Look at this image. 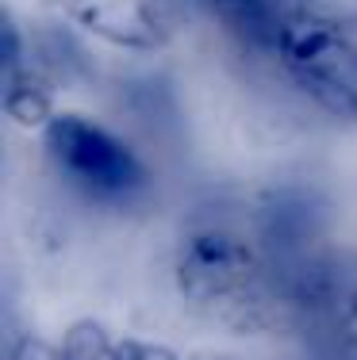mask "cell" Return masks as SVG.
<instances>
[{
	"label": "cell",
	"mask_w": 357,
	"mask_h": 360,
	"mask_svg": "<svg viewBox=\"0 0 357 360\" xmlns=\"http://www.w3.org/2000/svg\"><path fill=\"white\" fill-rule=\"evenodd\" d=\"M173 276L200 319L231 333L288 330V280L258 238L231 226H200L177 245Z\"/></svg>",
	"instance_id": "obj_1"
},
{
	"label": "cell",
	"mask_w": 357,
	"mask_h": 360,
	"mask_svg": "<svg viewBox=\"0 0 357 360\" xmlns=\"http://www.w3.org/2000/svg\"><path fill=\"white\" fill-rule=\"evenodd\" d=\"M273 58L315 108L357 123V12L300 0L280 27Z\"/></svg>",
	"instance_id": "obj_2"
},
{
	"label": "cell",
	"mask_w": 357,
	"mask_h": 360,
	"mask_svg": "<svg viewBox=\"0 0 357 360\" xmlns=\"http://www.w3.org/2000/svg\"><path fill=\"white\" fill-rule=\"evenodd\" d=\"M288 330L311 360H357V250L322 245L288 276Z\"/></svg>",
	"instance_id": "obj_3"
},
{
	"label": "cell",
	"mask_w": 357,
	"mask_h": 360,
	"mask_svg": "<svg viewBox=\"0 0 357 360\" xmlns=\"http://www.w3.org/2000/svg\"><path fill=\"white\" fill-rule=\"evenodd\" d=\"M46 158L70 188L104 207H134L150 192V169L123 139L77 111H54L42 127Z\"/></svg>",
	"instance_id": "obj_4"
},
{
	"label": "cell",
	"mask_w": 357,
	"mask_h": 360,
	"mask_svg": "<svg viewBox=\"0 0 357 360\" xmlns=\"http://www.w3.org/2000/svg\"><path fill=\"white\" fill-rule=\"evenodd\" d=\"M253 238L288 280L308 257L327 245V203L311 184H280L258 203Z\"/></svg>",
	"instance_id": "obj_5"
},
{
	"label": "cell",
	"mask_w": 357,
	"mask_h": 360,
	"mask_svg": "<svg viewBox=\"0 0 357 360\" xmlns=\"http://www.w3.org/2000/svg\"><path fill=\"white\" fill-rule=\"evenodd\" d=\"M65 20H73L92 39L123 50H161L173 35L161 0H54Z\"/></svg>",
	"instance_id": "obj_6"
},
{
	"label": "cell",
	"mask_w": 357,
	"mask_h": 360,
	"mask_svg": "<svg viewBox=\"0 0 357 360\" xmlns=\"http://www.w3.org/2000/svg\"><path fill=\"white\" fill-rule=\"evenodd\" d=\"M4 35V81H0V104L4 115L15 119L20 127H46L54 119V96H50V81L35 62V54L23 42L20 23L12 20V12H4L0 23Z\"/></svg>",
	"instance_id": "obj_7"
},
{
	"label": "cell",
	"mask_w": 357,
	"mask_h": 360,
	"mask_svg": "<svg viewBox=\"0 0 357 360\" xmlns=\"http://www.w3.org/2000/svg\"><path fill=\"white\" fill-rule=\"evenodd\" d=\"M196 4L208 8L211 20L223 23V31L234 35L242 46L273 54L280 27L300 0H196Z\"/></svg>",
	"instance_id": "obj_8"
},
{
	"label": "cell",
	"mask_w": 357,
	"mask_h": 360,
	"mask_svg": "<svg viewBox=\"0 0 357 360\" xmlns=\"http://www.w3.org/2000/svg\"><path fill=\"white\" fill-rule=\"evenodd\" d=\"M62 360H119V341H112V333L100 322L81 319L65 330Z\"/></svg>",
	"instance_id": "obj_9"
},
{
	"label": "cell",
	"mask_w": 357,
	"mask_h": 360,
	"mask_svg": "<svg viewBox=\"0 0 357 360\" xmlns=\"http://www.w3.org/2000/svg\"><path fill=\"white\" fill-rule=\"evenodd\" d=\"M119 360H177V353L165 349V345H158V341L123 338L119 341Z\"/></svg>",
	"instance_id": "obj_10"
},
{
	"label": "cell",
	"mask_w": 357,
	"mask_h": 360,
	"mask_svg": "<svg viewBox=\"0 0 357 360\" xmlns=\"http://www.w3.org/2000/svg\"><path fill=\"white\" fill-rule=\"evenodd\" d=\"M4 360H62V353H54L42 338H23V341H15V345L8 349Z\"/></svg>",
	"instance_id": "obj_11"
},
{
	"label": "cell",
	"mask_w": 357,
	"mask_h": 360,
	"mask_svg": "<svg viewBox=\"0 0 357 360\" xmlns=\"http://www.w3.org/2000/svg\"><path fill=\"white\" fill-rule=\"evenodd\" d=\"M196 360H227V356H196Z\"/></svg>",
	"instance_id": "obj_12"
},
{
	"label": "cell",
	"mask_w": 357,
	"mask_h": 360,
	"mask_svg": "<svg viewBox=\"0 0 357 360\" xmlns=\"http://www.w3.org/2000/svg\"><path fill=\"white\" fill-rule=\"evenodd\" d=\"M308 360H311V356H308Z\"/></svg>",
	"instance_id": "obj_13"
}]
</instances>
